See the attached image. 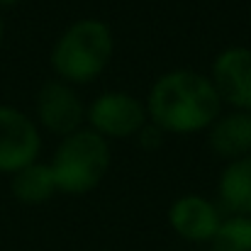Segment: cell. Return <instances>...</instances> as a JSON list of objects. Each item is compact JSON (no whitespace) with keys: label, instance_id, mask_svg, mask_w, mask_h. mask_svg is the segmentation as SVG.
Masks as SVG:
<instances>
[{"label":"cell","instance_id":"1","mask_svg":"<svg viewBox=\"0 0 251 251\" xmlns=\"http://www.w3.org/2000/svg\"><path fill=\"white\" fill-rule=\"evenodd\" d=\"M144 105L149 122L173 137L205 134L225 110L210 76L195 69H171L156 76Z\"/></svg>","mask_w":251,"mask_h":251},{"label":"cell","instance_id":"2","mask_svg":"<svg viewBox=\"0 0 251 251\" xmlns=\"http://www.w3.org/2000/svg\"><path fill=\"white\" fill-rule=\"evenodd\" d=\"M115 56V32L100 17H81L71 22L51 44L49 64L54 78L88 85L98 81Z\"/></svg>","mask_w":251,"mask_h":251},{"label":"cell","instance_id":"3","mask_svg":"<svg viewBox=\"0 0 251 251\" xmlns=\"http://www.w3.org/2000/svg\"><path fill=\"white\" fill-rule=\"evenodd\" d=\"M49 166L59 193L74 198L88 195L112 168V144L93 129L81 127L59 139Z\"/></svg>","mask_w":251,"mask_h":251},{"label":"cell","instance_id":"4","mask_svg":"<svg viewBox=\"0 0 251 251\" xmlns=\"http://www.w3.org/2000/svg\"><path fill=\"white\" fill-rule=\"evenodd\" d=\"M147 122L149 115L144 100L127 90H102L85 102V127L110 144L134 139Z\"/></svg>","mask_w":251,"mask_h":251},{"label":"cell","instance_id":"5","mask_svg":"<svg viewBox=\"0 0 251 251\" xmlns=\"http://www.w3.org/2000/svg\"><path fill=\"white\" fill-rule=\"evenodd\" d=\"M32 117L42 132H49L61 139L85 127V100L76 85L49 78L37 88Z\"/></svg>","mask_w":251,"mask_h":251},{"label":"cell","instance_id":"6","mask_svg":"<svg viewBox=\"0 0 251 251\" xmlns=\"http://www.w3.org/2000/svg\"><path fill=\"white\" fill-rule=\"evenodd\" d=\"M42 129L32 115L0 102V173L12 176L27 164L39 161Z\"/></svg>","mask_w":251,"mask_h":251},{"label":"cell","instance_id":"7","mask_svg":"<svg viewBox=\"0 0 251 251\" xmlns=\"http://www.w3.org/2000/svg\"><path fill=\"white\" fill-rule=\"evenodd\" d=\"M207 76L222 107L251 112V47L229 44L220 49Z\"/></svg>","mask_w":251,"mask_h":251},{"label":"cell","instance_id":"8","mask_svg":"<svg viewBox=\"0 0 251 251\" xmlns=\"http://www.w3.org/2000/svg\"><path fill=\"white\" fill-rule=\"evenodd\" d=\"M168 227L190 244H210L217 234L220 225L225 222V212L220 205L200 193L178 195L166 212Z\"/></svg>","mask_w":251,"mask_h":251},{"label":"cell","instance_id":"9","mask_svg":"<svg viewBox=\"0 0 251 251\" xmlns=\"http://www.w3.org/2000/svg\"><path fill=\"white\" fill-rule=\"evenodd\" d=\"M207 149L227 161L251 154V112L249 110H222L205 132Z\"/></svg>","mask_w":251,"mask_h":251},{"label":"cell","instance_id":"10","mask_svg":"<svg viewBox=\"0 0 251 251\" xmlns=\"http://www.w3.org/2000/svg\"><path fill=\"white\" fill-rule=\"evenodd\" d=\"M217 205L225 217H251V154L222 166L217 178Z\"/></svg>","mask_w":251,"mask_h":251},{"label":"cell","instance_id":"11","mask_svg":"<svg viewBox=\"0 0 251 251\" xmlns=\"http://www.w3.org/2000/svg\"><path fill=\"white\" fill-rule=\"evenodd\" d=\"M10 193L20 205H27V207L49 202L59 193L49 161L47 164L34 161V164H27L25 168L15 171L10 176Z\"/></svg>","mask_w":251,"mask_h":251},{"label":"cell","instance_id":"12","mask_svg":"<svg viewBox=\"0 0 251 251\" xmlns=\"http://www.w3.org/2000/svg\"><path fill=\"white\" fill-rule=\"evenodd\" d=\"M210 251H251V217H225Z\"/></svg>","mask_w":251,"mask_h":251},{"label":"cell","instance_id":"13","mask_svg":"<svg viewBox=\"0 0 251 251\" xmlns=\"http://www.w3.org/2000/svg\"><path fill=\"white\" fill-rule=\"evenodd\" d=\"M168 134L164 129H159L154 122H147L144 127H142V132L134 137L137 142H139V147L142 149H147V151H156L161 144H164V139H166Z\"/></svg>","mask_w":251,"mask_h":251},{"label":"cell","instance_id":"14","mask_svg":"<svg viewBox=\"0 0 251 251\" xmlns=\"http://www.w3.org/2000/svg\"><path fill=\"white\" fill-rule=\"evenodd\" d=\"M20 2H25V0H0V10H10V7H17Z\"/></svg>","mask_w":251,"mask_h":251},{"label":"cell","instance_id":"15","mask_svg":"<svg viewBox=\"0 0 251 251\" xmlns=\"http://www.w3.org/2000/svg\"><path fill=\"white\" fill-rule=\"evenodd\" d=\"M2 39H5V25H2V17H0V47H2Z\"/></svg>","mask_w":251,"mask_h":251}]
</instances>
